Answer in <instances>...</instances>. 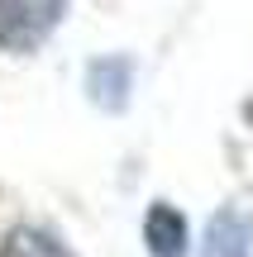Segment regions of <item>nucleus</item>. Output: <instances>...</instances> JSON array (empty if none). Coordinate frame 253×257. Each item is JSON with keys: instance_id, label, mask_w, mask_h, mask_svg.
<instances>
[{"instance_id": "1", "label": "nucleus", "mask_w": 253, "mask_h": 257, "mask_svg": "<svg viewBox=\"0 0 253 257\" xmlns=\"http://www.w3.org/2000/svg\"><path fill=\"white\" fill-rule=\"evenodd\" d=\"M67 15V0H0V48L34 53Z\"/></svg>"}, {"instance_id": "2", "label": "nucleus", "mask_w": 253, "mask_h": 257, "mask_svg": "<svg viewBox=\"0 0 253 257\" xmlns=\"http://www.w3.org/2000/svg\"><path fill=\"white\" fill-rule=\"evenodd\" d=\"M187 219H182L177 205L167 200H153L148 214H143V248H148V257H187Z\"/></svg>"}, {"instance_id": "3", "label": "nucleus", "mask_w": 253, "mask_h": 257, "mask_svg": "<svg viewBox=\"0 0 253 257\" xmlns=\"http://www.w3.org/2000/svg\"><path fill=\"white\" fill-rule=\"evenodd\" d=\"M129 72H134L129 57H96L91 72H86L91 100L101 110H124V100H129Z\"/></svg>"}, {"instance_id": "4", "label": "nucleus", "mask_w": 253, "mask_h": 257, "mask_svg": "<svg viewBox=\"0 0 253 257\" xmlns=\"http://www.w3.org/2000/svg\"><path fill=\"white\" fill-rule=\"evenodd\" d=\"M201 257H253L244 214H239V210H215V214H210L206 243H201Z\"/></svg>"}, {"instance_id": "5", "label": "nucleus", "mask_w": 253, "mask_h": 257, "mask_svg": "<svg viewBox=\"0 0 253 257\" xmlns=\"http://www.w3.org/2000/svg\"><path fill=\"white\" fill-rule=\"evenodd\" d=\"M0 257H72L62 238H53L48 229H34V224H19V229L5 233L0 243Z\"/></svg>"}, {"instance_id": "6", "label": "nucleus", "mask_w": 253, "mask_h": 257, "mask_svg": "<svg viewBox=\"0 0 253 257\" xmlns=\"http://www.w3.org/2000/svg\"><path fill=\"white\" fill-rule=\"evenodd\" d=\"M244 119L253 124V95H248V100H244Z\"/></svg>"}]
</instances>
